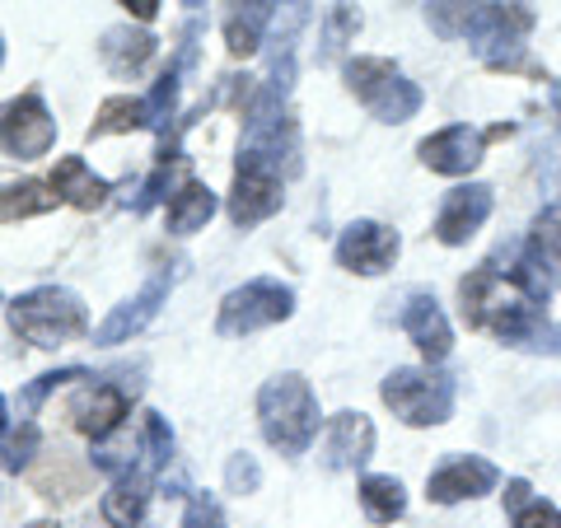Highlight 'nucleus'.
<instances>
[{"instance_id":"nucleus-30","label":"nucleus","mask_w":561,"mask_h":528,"mask_svg":"<svg viewBox=\"0 0 561 528\" xmlns=\"http://www.w3.org/2000/svg\"><path fill=\"white\" fill-rule=\"evenodd\" d=\"M179 70H183V61H179V66H169L164 76L154 80L150 99H146V127L164 131V136H169V117H173V108H179Z\"/></svg>"},{"instance_id":"nucleus-33","label":"nucleus","mask_w":561,"mask_h":528,"mask_svg":"<svg viewBox=\"0 0 561 528\" xmlns=\"http://www.w3.org/2000/svg\"><path fill=\"white\" fill-rule=\"evenodd\" d=\"M173 459V431L160 412H146V463L150 472H160Z\"/></svg>"},{"instance_id":"nucleus-32","label":"nucleus","mask_w":561,"mask_h":528,"mask_svg":"<svg viewBox=\"0 0 561 528\" xmlns=\"http://www.w3.org/2000/svg\"><path fill=\"white\" fill-rule=\"evenodd\" d=\"M360 28V10L351 5V0H337L328 14V33H323V57H332V51H342L346 38Z\"/></svg>"},{"instance_id":"nucleus-16","label":"nucleus","mask_w":561,"mask_h":528,"mask_svg":"<svg viewBox=\"0 0 561 528\" xmlns=\"http://www.w3.org/2000/svg\"><path fill=\"white\" fill-rule=\"evenodd\" d=\"M375 454V426L370 416L360 412H342L328 421V435H323V463L332 472H346V468H360L365 459Z\"/></svg>"},{"instance_id":"nucleus-6","label":"nucleus","mask_w":561,"mask_h":528,"mask_svg":"<svg viewBox=\"0 0 561 528\" xmlns=\"http://www.w3.org/2000/svg\"><path fill=\"white\" fill-rule=\"evenodd\" d=\"M346 84H351V94H356L379 122H408L421 108V90H416L408 76H402L393 61H383V57H356V61H346Z\"/></svg>"},{"instance_id":"nucleus-4","label":"nucleus","mask_w":561,"mask_h":528,"mask_svg":"<svg viewBox=\"0 0 561 528\" xmlns=\"http://www.w3.org/2000/svg\"><path fill=\"white\" fill-rule=\"evenodd\" d=\"M239 169H262V173H295L300 169V140H295V122L280 108V94H257L249 108V131H243V154Z\"/></svg>"},{"instance_id":"nucleus-25","label":"nucleus","mask_w":561,"mask_h":528,"mask_svg":"<svg viewBox=\"0 0 561 528\" xmlns=\"http://www.w3.org/2000/svg\"><path fill=\"white\" fill-rule=\"evenodd\" d=\"M154 57V38L150 33H131V28H113L103 38V61H108L117 76H136L140 66Z\"/></svg>"},{"instance_id":"nucleus-2","label":"nucleus","mask_w":561,"mask_h":528,"mask_svg":"<svg viewBox=\"0 0 561 528\" xmlns=\"http://www.w3.org/2000/svg\"><path fill=\"white\" fill-rule=\"evenodd\" d=\"M257 421H262V435L267 445L280 454H305L309 439L319 435V398H313L309 379L300 375H276L262 383L257 393Z\"/></svg>"},{"instance_id":"nucleus-14","label":"nucleus","mask_w":561,"mask_h":528,"mask_svg":"<svg viewBox=\"0 0 561 528\" xmlns=\"http://www.w3.org/2000/svg\"><path fill=\"white\" fill-rule=\"evenodd\" d=\"M491 216V187L486 183H468V187H454L440 216H435V239L440 243H468L472 234L486 225Z\"/></svg>"},{"instance_id":"nucleus-13","label":"nucleus","mask_w":561,"mask_h":528,"mask_svg":"<svg viewBox=\"0 0 561 528\" xmlns=\"http://www.w3.org/2000/svg\"><path fill=\"white\" fill-rule=\"evenodd\" d=\"M496 482H501L496 463H486V459H449L440 472H431L426 496H431L435 505L478 501V496H486V491H496Z\"/></svg>"},{"instance_id":"nucleus-5","label":"nucleus","mask_w":561,"mask_h":528,"mask_svg":"<svg viewBox=\"0 0 561 528\" xmlns=\"http://www.w3.org/2000/svg\"><path fill=\"white\" fill-rule=\"evenodd\" d=\"M538 14L529 0H491L472 20V51L491 70H519L524 66V38L534 33Z\"/></svg>"},{"instance_id":"nucleus-21","label":"nucleus","mask_w":561,"mask_h":528,"mask_svg":"<svg viewBox=\"0 0 561 528\" xmlns=\"http://www.w3.org/2000/svg\"><path fill=\"white\" fill-rule=\"evenodd\" d=\"M122 416H127V393L113 389V383H94V389H84L76 398V426L90 439L113 435L122 426Z\"/></svg>"},{"instance_id":"nucleus-8","label":"nucleus","mask_w":561,"mask_h":528,"mask_svg":"<svg viewBox=\"0 0 561 528\" xmlns=\"http://www.w3.org/2000/svg\"><path fill=\"white\" fill-rule=\"evenodd\" d=\"M290 309H295V290L262 276V280H249V286L225 295L216 328H220V337H249V332H257V328H272L280 319H290Z\"/></svg>"},{"instance_id":"nucleus-26","label":"nucleus","mask_w":561,"mask_h":528,"mask_svg":"<svg viewBox=\"0 0 561 528\" xmlns=\"http://www.w3.org/2000/svg\"><path fill=\"white\" fill-rule=\"evenodd\" d=\"M61 197L47 183H10L0 187V225L5 220H24V216H47Z\"/></svg>"},{"instance_id":"nucleus-17","label":"nucleus","mask_w":561,"mask_h":528,"mask_svg":"<svg viewBox=\"0 0 561 528\" xmlns=\"http://www.w3.org/2000/svg\"><path fill=\"white\" fill-rule=\"evenodd\" d=\"M309 24V0H276V24H272V94L286 99L295 80V38Z\"/></svg>"},{"instance_id":"nucleus-10","label":"nucleus","mask_w":561,"mask_h":528,"mask_svg":"<svg viewBox=\"0 0 561 528\" xmlns=\"http://www.w3.org/2000/svg\"><path fill=\"white\" fill-rule=\"evenodd\" d=\"M398 257V234L379 220H356L346 225L342 239H337V262L346 272H360V276H379L389 262Z\"/></svg>"},{"instance_id":"nucleus-1","label":"nucleus","mask_w":561,"mask_h":528,"mask_svg":"<svg viewBox=\"0 0 561 528\" xmlns=\"http://www.w3.org/2000/svg\"><path fill=\"white\" fill-rule=\"evenodd\" d=\"M542 305H548V295L524 272L501 276L496 267H478L463 280V319L472 328L496 332L511 346L534 342L542 332Z\"/></svg>"},{"instance_id":"nucleus-41","label":"nucleus","mask_w":561,"mask_h":528,"mask_svg":"<svg viewBox=\"0 0 561 528\" xmlns=\"http://www.w3.org/2000/svg\"><path fill=\"white\" fill-rule=\"evenodd\" d=\"M33 528H51V524H33Z\"/></svg>"},{"instance_id":"nucleus-28","label":"nucleus","mask_w":561,"mask_h":528,"mask_svg":"<svg viewBox=\"0 0 561 528\" xmlns=\"http://www.w3.org/2000/svg\"><path fill=\"white\" fill-rule=\"evenodd\" d=\"M360 505L375 524H393L402 509H408V496H402L398 478H365L360 482Z\"/></svg>"},{"instance_id":"nucleus-9","label":"nucleus","mask_w":561,"mask_h":528,"mask_svg":"<svg viewBox=\"0 0 561 528\" xmlns=\"http://www.w3.org/2000/svg\"><path fill=\"white\" fill-rule=\"evenodd\" d=\"M57 140V122H51L47 103L38 94L10 99L0 108V150L14 154V160H43Z\"/></svg>"},{"instance_id":"nucleus-29","label":"nucleus","mask_w":561,"mask_h":528,"mask_svg":"<svg viewBox=\"0 0 561 528\" xmlns=\"http://www.w3.org/2000/svg\"><path fill=\"white\" fill-rule=\"evenodd\" d=\"M478 10L482 0H426V20L440 38H463L472 20H478Z\"/></svg>"},{"instance_id":"nucleus-12","label":"nucleus","mask_w":561,"mask_h":528,"mask_svg":"<svg viewBox=\"0 0 561 528\" xmlns=\"http://www.w3.org/2000/svg\"><path fill=\"white\" fill-rule=\"evenodd\" d=\"M482 150H486V131L478 127H445L435 131L431 140H421V160H426V169L435 173H449V179H459V173H472L482 164Z\"/></svg>"},{"instance_id":"nucleus-24","label":"nucleus","mask_w":561,"mask_h":528,"mask_svg":"<svg viewBox=\"0 0 561 528\" xmlns=\"http://www.w3.org/2000/svg\"><path fill=\"white\" fill-rule=\"evenodd\" d=\"M216 216V197H210V187L187 179L179 192H173L169 202V230L173 234H192V230H206V220Z\"/></svg>"},{"instance_id":"nucleus-36","label":"nucleus","mask_w":561,"mask_h":528,"mask_svg":"<svg viewBox=\"0 0 561 528\" xmlns=\"http://www.w3.org/2000/svg\"><path fill=\"white\" fill-rule=\"evenodd\" d=\"M183 528H225V515L216 496H206V491H197V496L187 501V515H183Z\"/></svg>"},{"instance_id":"nucleus-7","label":"nucleus","mask_w":561,"mask_h":528,"mask_svg":"<svg viewBox=\"0 0 561 528\" xmlns=\"http://www.w3.org/2000/svg\"><path fill=\"white\" fill-rule=\"evenodd\" d=\"M383 402L408 426H440L454 412V379L435 375V369H393L383 379Z\"/></svg>"},{"instance_id":"nucleus-35","label":"nucleus","mask_w":561,"mask_h":528,"mask_svg":"<svg viewBox=\"0 0 561 528\" xmlns=\"http://www.w3.org/2000/svg\"><path fill=\"white\" fill-rule=\"evenodd\" d=\"M33 449H38V431H33V421H24L20 435H10V439H5V468H10V472L28 468Z\"/></svg>"},{"instance_id":"nucleus-40","label":"nucleus","mask_w":561,"mask_h":528,"mask_svg":"<svg viewBox=\"0 0 561 528\" xmlns=\"http://www.w3.org/2000/svg\"><path fill=\"white\" fill-rule=\"evenodd\" d=\"M552 108H557V117H561V80L552 84Z\"/></svg>"},{"instance_id":"nucleus-39","label":"nucleus","mask_w":561,"mask_h":528,"mask_svg":"<svg viewBox=\"0 0 561 528\" xmlns=\"http://www.w3.org/2000/svg\"><path fill=\"white\" fill-rule=\"evenodd\" d=\"M5 426H10V412H5V398H0V439H5Z\"/></svg>"},{"instance_id":"nucleus-18","label":"nucleus","mask_w":561,"mask_h":528,"mask_svg":"<svg viewBox=\"0 0 561 528\" xmlns=\"http://www.w3.org/2000/svg\"><path fill=\"white\" fill-rule=\"evenodd\" d=\"M280 210V179L276 173H262V169H239L234 192H230V220L234 225H257Z\"/></svg>"},{"instance_id":"nucleus-23","label":"nucleus","mask_w":561,"mask_h":528,"mask_svg":"<svg viewBox=\"0 0 561 528\" xmlns=\"http://www.w3.org/2000/svg\"><path fill=\"white\" fill-rule=\"evenodd\" d=\"M146 505H150V472H122L117 486L103 496V515L117 528H136L146 519Z\"/></svg>"},{"instance_id":"nucleus-19","label":"nucleus","mask_w":561,"mask_h":528,"mask_svg":"<svg viewBox=\"0 0 561 528\" xmlns=\"http://www.w3.org/2000/svg\"><path fill=\"white\" fill-rule=\"evenodd\" d=\"M402 332L421 346V356L426 360H445L454 351V332H449V319L440 313L431 295H412L408 309H402Z\"/></svg>"},{"instance_id":"nucleus-34","label":"nucleus","mask_w":561,"mask_h":528,"mask_svg":"<svg viewBox=\"0 0 561 528\" xmlns=\"http://www.w3.org/2000/svg\"><path fill=\"white\" fill-rule=\"evenodd\" d=\"M70 379H84V369L70 365V369H51V375H38V379H33L28 389H24V402H20V408H24V421L38 412V402H43L51 389H61V383H70Z\"/></svg>"},{"instance_id":"nucleus-27","label":"nucleus","mask_w":561,"mask_h":528,"mask_svg":"<svg viewBox=\"0 0 561 528\" xmlns=\"http://www.w3.org/2000/svg\"><path fill=\"white\" fill-rule=\"evenodd\" d=\"M505 509H511V524L515 528H561V509L538 501L529 482H511L505 486Z\"/></svg>"},{"instance_id":"nucleus-22","label":"nucleus","mask_w":561,"mask_h":528,"mask_svg":"<svg viewBox=\"0 0 561 528\" xmlns=\"http://www.w3.org/2000/svg\"><path fill=\"white\" fill-rule=\"evenodd\" d=\"M51 192H57L61 202L80 206V210H94V206L108 202V183L94 179L80 154H66V160L57 164V173H51Z\"/></svg>"},{"instance_id":"nucleus-11","label":"nucleus","mask_w":561,"mask_h":528,"mask_svg":"<svg viewBox=\"0 0 561 528\" xmlns=\"http://www.w3.org/2000/svg\"><path fill=\"white\" fill-rule=\"evenodd\" d=\"M169 290H173V272H154L150 280H146V290L140 295H131L127 305H117L108 319L99 323V332H94V342L99 346H117V342H131L140 328H146L154 313H160V305L169 299Z\"/></svg>"},{"instance_id":"nucleus-37","label":"nucleus","mask_w":561,"mask_h":528,"mask_svg":"<svg viewBox=\"0 0 561 528\" xmlns=\"http://www.w3.org/2000/svg\"><path fill=\"white\" fill-rule=\"evenodd\" d=\"M257 478L262 472H257V463L249 459V454H234L230 468H225V482H230V491H239V496L243 491H257Z\"/></svg>"},{"instance_id":"nucleus-20","label":"nucleus","mask_w":561,"mask_h":528,"mask_svg":"<svg viewBox=\"0 0 561 528\" xmlns=\"http://www.w3.org/2000/svg\"><path fill=\"white\" fill-rule=\"evenodd\" d=\"M272 10L276 0H230L225 5V47L234 57H253L262 47V33L272 24Z\"/></svg>"},{"instance_id":"nucleus-38","label":"nucleus","mask_w":561,"mask_h":528,"mask_svg":"<svg viewBox=\"0 0 561 528\" xmlns=\"http://www.w3.org/2000/svg\"><path fill=\"white\" fill-rule=\"evenodd\" d=\"M122 5H127L136 20H154V14H160V0H122Z\"/></svg>"},{"instance_id":"nucleus-31","label":"nucleus","mask_w":561,"mask_h":528,"mask_svg":"<svg viewBox=\"0 0 561 528\" xmlns=\"http://www.w3.org/2000/svg\"><path fill=\"white\" fill-rule=\"evenodd\" d=\"M146 127V99H108L99 108L94 122V136H108V131H136Z\"/></svg>"},{"instance_id":"nucleus-3","label":"nucleus","mask_w":561,"mask_h":528,"mask_svg":"<svg viewBox=\"0 0 561 528\" xmlns=\"http://www.w3.org/2000/svg\"><path fill=\"white\" fill-rule=\"evenodd\" d=\"M10 328L33 346H66V342H76L90 332V313H84L80 295L43 286V290H28L10 305Z\"/></svg>"},{"instance_id":"nucleus-15","label":"nucleus","mask_w":561,"mask_h":528,"mask_svg":"<svg viewBox=\"0 0 561 528\" xmlns=\"http://www.w3.org/2000/svg\"><path fill=\"white\" fill-rule=\"evenodd\" d=\"M524 276L548 295V290H561V210H542L529 243H524Z\"/></svg>"}]
</instances>
